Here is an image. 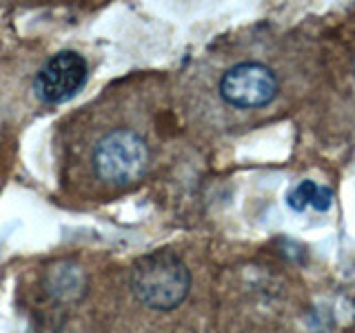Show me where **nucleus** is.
Returning <instances> with one entry per match:
<instances>
[{"instance_id":"obj_4","label":"nucleus","mask_w":355,"mask_h":333,"mask_svg":"<svg viewBox=\"0 0 355 333\" xmlns=\"http://www.w3.org/2000/svg\"><path fill=\"white\" fill-rule=\"evenodd\" d=\"M87 60L76 51H60L40 67L33 80V94L44 105H60L71 100L87 83Z\"/></svg>"},{"instance_id":"obj_6","label":"nucleus","mask_w":355,"mask_h":333,"mask_svg":"<svg viewBox=\"0 0 355 333\" xmlns=\"http://www.w3.org/2000/svg\"><path fill=\"white\" fill-rule=\"evenodd\" d=\"M353 65H355V58H353Z\"/></svg>"},{"instance_id":"obj_3","label":"nucleus","mask_w":355,"mask_h":333,"mask_svg":"<svg viewBox=\"0 0 355 333\" xmlns=\"http://www.w3.org/2000/svg\"><path fill=\"white\" fill-rule=\"evenodd\" d=\"M131 289L149 309L171 311L187 298L191 289V275L175 253L155 251L133 264Z\"/></svg>"},{"instance_id":"obj_5","label":"nucleus","mask_w":355,"mask_h":333,"mask_svg":"<svg viewBox=\"0 0 355 333\" xmlns=\"http://www.w3.org/2000/svg\"><path fill=\"white\" fill-rule=\"evenodd\" d=\"M329 191H324V189L315 187L313 182H302L295 191L291 194V198H288V203H291L293 209H304L306 205H315L320 211L329 209Z\"/></svg>"},{"instance_id":"obj_1","label":"nucleus","mask_w":355,"mask_h":333,"mask_svg":"<svg viewBox=\"0 0 355 333\" xmlns=\"http://www.w3.org/2000/svg\"><path fill=\"white\" fill-rule=\"evenodd\" d=\"M282 94L280 76L273 67L260 58L229 60L222 65L216 80V96L222 109L233 114H253L271 107Z\"/></svg>"},{"instance_id":"obj_2","label":"nucleus","mask_w":355,"mask_h":333,"mask_svg":"<svg viewBox=\"0 0 355 333\" xmlns=\"http://www.w3.org/2000/svg\"><path fill=\"white\" fill-rule=\"evenodd\" d=\"M89 162L98 182L122 189L147 173L151 147L136 127H111L94 142Z\"/></svg>"}]
</instances>
